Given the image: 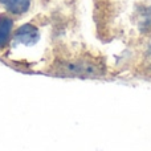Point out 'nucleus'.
Returning <instances> with one entry per match:
<instances>
[{"label": "nucleus", "instance_id": "obj_1", "mask_svg": "<svg viewBox=\"0 0 151 151\" xmlns=\"http://www.w3.org/2000/svg\"><path fill=\"white\" fill-rule=\"evenodd\" d=\"M39 39V31L37 28L32 25H23L15 32L13 35V40L17 44H24V45H29L33 44L36 40Z\"/></svg>", "mask_w": 151, "mask_h": 151}, {"label": "nucleus", "instance_id": "obj_2", "mask_svg": "<svg viewBox=\"0 0 151 151\" xmlns=\"http://www.w3.org/2000/svg\"><path fill=\"white\" fill-rule=\"evenodd\" d=\"M0 4L9 12L15 13V15H20V13L28 11L29 5H31V0H0Z\"/></svg>", "mask_w": 151, "mask_h": 151}, {"label": "nucleus", "instance_id": "obj_3", "mask_svg": "<svg viewBox=\"0 0 151 151\" xmlns=\"http://www.w3.org/2000/svg\"><path fill=\"white\" fill-rule=\"evenodd\" d=\"M12 27H13V21L9 17H7V16L0 17V49H3L9 42Z\"/></svg>", "mask_w": 151, "mask_h": 151}, {"label": "nucleus", "instance_id": "obj_4", "mask_svg": "<svg viewBox=\"0 0 151 151\" xmlns=\"http://www.w3.org/2000/svg\"><path fill=\"white\" fill-rule=\"evenodd\" d=\"M139 28L142 31H151V7L141 11V13H139Z\"/></svg>", "mask_w": 151, "mask_h": 151}]
</instances>
